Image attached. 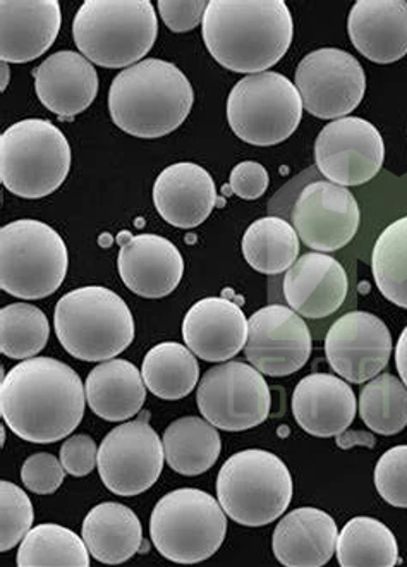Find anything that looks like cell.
Masks as SVG:
<instances>
[{"label":"cell","mask_w":407,"mask_h":567,"mask_svg":"<svg viewBox=\"0 0 407 567\" xmlns=\"http://www.w3.org/2000/svg\"><path fill=\"white\" fill-rule=\"evenodd\" d=\"M86 391L70 364L30 358L0 383V414L14 435L35 444L67 437L85 416Z\"/></svg>","instance_id":"cell-1"},{"label":"cell","mask_w":407,"mask_h":567,"mask_svg":"<svg viewBox=\"0 0 407 567\" xmlns=\"http://www.w3.org/2000/svg\"><path fill=\"white\" fill-rule=\"evenodd\" d=\"M201 30L226 70L260 74L288 54L294 23L284 0H210Z\"/></svg>","instance_id":"cell-2"},{"label":"cell","mask_w":407,"mask_h":567,"mask_svg":"<svg viewBox=\"0 0 407 567\" xmlns=\"http://www.w3.org/2000/svg\"><path fill=\"white\" fill-rule=\"evenodd\" d=\"M195 92L173 62L145 59L117 74L108 90V111L119 130L136 138H160L188 120Z\"/></svg>","instance_id":"cell-3"},{"label":"cell","mask_w":407,"mask_h":567,"mask_svg":"<svg viewBox=\"0 0 407 567\" xmlns=\"http://www.w3.org/2000/svg\"><path fill=\"white\" fill-rule=\"evenodd\" d=\"M270 215L288 220L304 246L334 254L353 243L362 224L356 196L325 179L316 165L307 167L275 193L269 202Z\"/></svg>","instance_id":"cell-4"},{"label":"cell","mask_w":407,"mask_h":567,"mask_svg":"<svg viewBox=\"0 0 407 567\" xmlns=\"http://www.w3.org/2000/svg\"><path fill=\"white\" fill-rule=\"evenodd\" d=\"M157 33V12L148 0H86L73 21L77 50L108 70L142 62Z\"/></svg>","instance_id":"cell-5"},{"label":"cell","mask_w":407,"mask_h":567,"mask_svg":"<svg viewBox=\"0 0 407 567\" xmlns=\"http://www.w3.org/2000/svg\"><path fill=\"white\" fill-rule=\"evenodd\" d=\"M55 333L62 348L81 361H108L135 341V319L126 301L111 289L86 286L59 299Z\"/></svg>","instance_id":"cell-6"},{"label":"cell","mask_w":407,"mask_h":567,"mask_svg":"<svg viewBox=\"0 0 407 567\" xmlns=\"http://www.w3.org/2000/svg\"><path fill=\"white\" fill-rule=\"evenodd\" d=\"M71 169V146L51 121L23 120L0 136V181L12 195L45 198Z\"/></svg>","instance_id":"cell-7"},{"label":"cell","mask_w":407,"mask_h":567,"mask_svg":"<svg viewBox=\"0 0 407 567\" xmlns=\"http://www.w3.org/2000/svg\"><path fill=\"white\" fill-rule=\"evenodd\" d=\"M217 498L232 522L265 526L282 518L292 501V476L281 457L262 449L236 453L217 476Z\"/></svg>","instance_id":"cell-8"},{"label":"cell","mask_w":407,"mask_h":567,"mask_svg":"<svg viewBox=\"0 0 407 567\" xmlns=\"http://www.w3.org/2000/svg\"><path fill=\"white\" fill-rule=\"evenodd\" d=\"M70 257L58 230L40 220H14L0 229V288L20 299L54 295L66 279Z\"/></svg>","instance_id":"cell-9"},{"label":"cell","mask_w":407,"mask_h":567,"mask_svg":"<svg viewBox=\"0 0 407 567\" xmlns=\"http://www.w3.org/2000/svg\"><path fill=\"white\" fill-rule=\"evenodd\" d=\"M226 511L216 497L198 488H177L164 495L152 513V542L170 563L210 559L226 540Z\"/></svg>","instance_id":"cell-10"},{"label":"cell","mask_w":407,"mask_h":567,"mask_svg":"<svg viewBox=\"0 0 407 567\" xmlns=\"http://www.w3.org/2000/svg\"><path fill=\"white\" fill-rule=\"evenodd\" d=\"M303 100L284 74L265 71L236 83L227 99V121L234 135L254 146H273L296 133Z\"/></svg>","instance_id":"cell-11"},{"label":"cell","mask_w":407,"mask_h":567,"mask_svg":"<svg viewBox=\"0 0 407 567\" xmlns=\"http://www.w3.org/2000/svg\"><path fill=\"white\" fill-rule=\"evenodd\" d=\"M201 416L217 429L242 432L269 419L272 395L253 364L227 361L208 370L197 392Z\"/></svg>","instance_id":"cell-12"},{"label":"cell","mask_w":407,"mask_h":567,"mask_svg":"<svg viewBox=\"0 0 407 567\" xmlns=\"http://www.w3.org/2000/svg\"><path fill=\"white\" fill-rule=\"evenodd\" d=\"M150 413L123 423L105 435L98 447V475L112 494L133 497L154 487L164 470V442L152 429Z\"/></svg>","instance_id":"cell-13"},{"label":"cell","mask_w":407,"mask_h":567,"mask_svg":"<svg viewBox=\"0 0 407 567\" xmlns=\"http://www.w3.org/2000/svg\"><path fill=\"white\" fill-rule=\"evenodd\" d=\"M282 305L296 311L315 327H328L347 308L356 307L349 272L328 254L303 255L284 274Z\"/></svg>","instance_id":"cell-14"},{"label":"cell","mask_w":407,"mask_h":567,"mask_svg":"<svg viewBox=\"0 0 407 567\" xmlns=\"http://www.w3.org/2000/svg\"><path fill=\"white\" fill-rule=\"evenodd\" d=\"M296 89L303 107L316 120H342L362 104L366 74L349 52L327 47L300 62Z\"/></svg>","instance_id":"cell-15"},{"label":"cell","mask_w":407,"mask_h":567,"mask_svg":"<svg viewBox=\"0 0 407 567\" xmlns=\"http://www.w3.org/2000/svg\"><path fill=\"white\" fill-rule=\"evenodd\" d=\"M316 169L344 188L366 185L380 174L385 145L380 131L362 117H342L320 131L315 142Z\"/></svg>","instance_id":"cell-16"},{"label":"cell","mask_w":407,"mask_h":567,"mask_svg":"<svg viewBox=\"0 0 407 567\" xmlns=\"http://www.w3.org/2000/svg\"><path fill=\"white\" fill-rule=\"evenodd\" d=\"M312 351V330L303 317L285 305L260 308L248 319L244 354L263 375L288 377L300 372Z\"/></svg>","instance_id":"cell-17"},{"label":"cell","mask_w":407,"mask_h":567,"mask_svg":"<svg viewBox=\"0 0 407 567\" xmlns=\"http://www.w3.org/2000/svg\"><path fill=\"white\" fill-rule=\"evenodd\" d=\"M390 354V330L368 311H347L325 336V357L331 369L351 383L369 382L380 375Z\"/></svg>","instance_id":"cell-18"},{"label":"cell","mask_w":407,"mask_h":567,"mask_svg":"<svg viewBox=\"0 0 407 567\" xmlns=\"http://www.w3.org/2000/svg\"><path fill=\"white\" fill-rule=\"evenodd\" d=\"M121 245L117 269L126 288L146 299H160L174 292L185 274V260L174 243L157 235L117 238Z\"/></svg>","instance_id":"cell-19"},{"label":"cell","mask_w":407,"mask_h":567,"mask_svg":"<svg viewBox=\"0 0 407 567\" xmlns=\"http://www.w3.org/2000/svg\"><path fill=\"white\" fill-rule=\"evenodd\" d=\"M61 21L58 0H2L0 59L6 64L35 61L54 45Z\"/></svg>","instance_id":"cell-20"},{"label":"cell","mask_w":407,"mask_h":567,"mask_svg":"<svg viewBox=\"0 0 407 567\" xmlns=\"http://www.w3.org/2000/svg\"><path fill=\"white\" fill-rule=\"evenodd\" d=\"M186 346L208 363H222L241 353L248 341V319L227 298H204L192 305L182 322Z\"/></svg>","instance_id":"cell-21"},{"label":"cell","mask_w":407,"mask_h":567,"mask_svg":"<svg viewBox=\"0 0 407 567\" xmlns=\"http://www.w3.org/2000/svg\"><path fill=\"white\" fill-rule=\"evenodd\" d=\"M357 401L349 383L331 373H312L292 394V414L313 437H337L356 419Z\"/></svg>","instance_id":"cell-22"},{"label":"cell","mask_w":407,"mask_h":567,"mask_svg":"<svg viewBox=\"0 0 407 567\" xmlns=\"http://www.w3.org/2000/svg\"><path fill=\"white\" fill-rule=\"evenodd\" d=\"M154 204L161 219L170 226L195 229L216 207V181L192 162L169 165L155 179Z\"/></svg>","instance_id":"cell-23"},{"label":"cell","mask_w":407,"mask_h":567,"mask_svg":"<svg viewBox=\"0 0 407 567\" xmlns=\"http://www.w3.org/2000/svg\"><path fill=\"white\" fill-rule=\"evenodd\" d=\"M40 102L62 121L85 112L98 93L95 65L73 50L55 52L33 71Z\"/></svg>","instance_id":"cell-24"},{"label":"cell","mask_w":407,"mask_h":567,"mask_svg":"<svg viewBox=\"0 0 407 567\" xmlns=\"http://www.w3.org/2000/svg\"><path fill=\"white\" fill-rule=\"evenodd\" d=\"M354 49L375 64H393L407 54V2L357 0L347 18Z\"/></svg>","instance_id":"cell-25"},{"label":"cell","mask_w":407,"mask_h":567,"mask_svg":"<svg viewBox=\"0 0 407 567\" xmlns=\"http://www.w3.org/2000/svg\"><path fill=\"white\" fill-rule=\"evenodd\" d=\"M337 525L325 511L301 507L291 511L273 532L272 548L285 567H322L337 547Z\"/></svg>","instance_id":"cell-26"},{"label":"cell","mask_w":407,"mask_h":567,"mask_svg":"<svg viewBox=\"0 0 407 567\" xmlns=\"http://www.w3.org/2000/svg\"><path fill=\"white\" fill-rule=\"evenodd\" d=\"M86 403L105 422H126L142 411L146 383L132 361H104L86 379Z\"/></svg>","instance_id":"cell-27"},{"label":"cell","mask_w":407,"mask_h":567,"mask_svg":"<svg viewBox=\"0 0 407 567\" xmlns=\"http://www.w3.org/2000/svg\"><path fill=\"white\" fill-rule=\"evenodd\" d=\"M83 540L98 563L111 566L127 563L142 548V523L123 504H98L83 522Z\"/></svg>","instance_id":"cell-28"},{"label":"cell","mask_w":407,"mask_h":567,"mask_svg":"<svg viewBox=\"0 0 407 567\" xmlns=\"http://www.w3.org/2000/svg\"><path fill=\"white\" fill-rule=\"evenodd\" d=\"M164 453L174 472L182 476L204 475L222 451L217 426L198 416L176 420L164 432Z\"/></svg>","instance_id":"cell-29"},{"label":"cell","mask_w":407,"mask_h":567,"mask_svg":"<svg viewBox=\"0 0 407 567\" xmlns=\"http://www.w3.org/2000/svg\"><path fill=\"white\" fill-rule=\"evenodd\" d=\"M296 229L276 215H269L248 227L242 236V257L257 272L281 276L291 269L301 251Z\"/></svg>","instance_id":"cell-30"},{"label":"cell","mask_w":407,"mask_h":567,"mask_svg":"<svg viewBox=\"0 0 407 567\" xmlns=\"http://www.w3.org/2000/svg\"><path fill=\"white\" fill-rule=\"evenodd\" d=\"M142 375L152 394L177 401L197 388L200 367L191 349L179 342H161L146 353Z\"/></svg>","instance_id":"cell-31"},{"label":"cell","mask_w":407,"mask_h":567,"mask_svg":"<svg viewBox=\"0 0 407 567\" xmlns=\"http://www.w3.org/2000/svg\"><path fill=\"white\" fill-rule=\"evenodd\" d=\"M335 553L342 567H393L399 559L394 533L384 523L366 516L346 523Z\"/></svg>","instance_id":"cell-32"},{"label":"cell","mask_w":407,"mask_h":567,"mask_svg":"<svg viewBox=\"0 0 407 567\" xmlns=\"http://www.w3.org/2000/svg\"><path fill=\"white\" fill-rule=\"evenodd\" d=\"M15 563L20 567H88L90 550L73 529L45 523L28 532Z\"/></svg>","instance_id":"cell-33"},{"label":"cell","mask_w":407,"mask_h":567,"mask_svg":"<svg viewBox=\"0 0 407 567\" xmlns=\"http://www.w3.org/2000/svg\"><path fill=\"white\" fill-rule=\"evenodd\" d=\"M372 270L384 298L407 310V215L382 230L373 246Z\"/></svg>","instance_id":"cell-34"},{"label":"cell","mask_w":407,"mask_h":567,"mask_svg":"<svg viewBox=\"0 0 407 567\" xmlns=\"http://www.w3.org/2000/svg\"><path fill=\"white\" fill-rule=\"evenodd\" d=\"M359 414L369 430L378 435H397L407 426V388L390 373L375 377L359 395Z\"/></svg>","instance_id":"cell-35"},{"label":"cell","mask_w":407,"mask_h":567,"mask_svg":"<svg viewBox=\"0 0 407 567\" xmlns=\"http://www.w3.org/2000/svg\"><path fill=\"white\" fill-rule=\"evenodd\" d=\"M51 326L40 308L12 303L0 310V351L12 360H30L45 348Z\"/></svg>","instance_id":"cell-36"},{"label":"cell","mask_w":407,"mask_h":567,"mask_svg":"<svg viewBox=\"0 0 407 567\" xmlns=\"http://www.w3.org/2000/svg\"><path fill=\"white\" fill-rule=\"evenodd\" d=\"M33 504L23 488L14 483H0V550L8 553L20 545L33 525Z\"/></svg>","instance_id":"cell-37"},{"label":"cell","mask_w":407,"mask_h":567,"mask_svg":"<svg viewBox=\"0 0 407 567\" xmlns=\"http://www.w3.org/2000/svg\"><path fill=\"white\" fill-rule=\"evenodd\" d=\"M375 487L385 503L407 509V445H396L375 466Z\"/></svg>","instance_id":"cell-38"},{"label":"cell","mask_w":407,"mask_h":567,"mask_svg":"<svg viewBox=\"0 0 407 567\" xmlns=\"http://www.w3.org/2000/svg\"><path fill=\"white\" fill-rule=\"evenodd\" d=\"M66 476V468L52 454L39 453L28 457L21 468L24 487L33 494H54Z\"/></svg>","instance_id":"cell-39"},{"label":"cell","mask_w":407,"mask_h":567,"mask_svg":"<svg viewBox=\"0 0 407 567\" xmlns=\"http://www.w3.org/2000/svg\"><path fill=\"white\" fill-rule=\"evenodd\" d=\"M207 6V0H160L158 11L170 31L186 33L204 23Z\"/></svg>","instance_id":"cell-40"},{"label":"cell","mask_w":407,"mask_h":567,"mask_svg":"<svg viewBox=\"0 0 407 567\" xmlns=\"http://www.w3.org/2000/svg\"><path fill=\"white\" fill-rule=\"evenodd\" d=\"M61 463L71 476L83 478L98 464V447L88 435H73L61 447Z\"/></svg>","instance_id":"cell-41"},{"label":"cell","mask_w":407,"mask_h":567,"mask_svg":"<svg viewBox=\"0 0 407 567\" xmlns=\"http://www.w3.org/2000/svg\"><path fill=\"white\" fill-rule=\"evenodd\" d=\"M231 192L242 199H257L265 195L270 176L265 167L258 162H241L231 173Z\"/></svg>","instance_id":"cell-42"},{"label":"cell","mask_w":407,"mask_h":567,"mask_svg":"<svg viewBox=\"0 0 407 567\" xmlns=\"http://www.w3.org/2000/svg\"><path fill=\"white\" fill-rule=\"evenodd\" d=\"M337 445L341 449H351L354 445H368V447H373L375 439H373L372 433L362 432V430H357V432H342L341 435H337Z\"/></svg>","instance_id":"cell-43"},{"label":"cell","mask_w":407,"mask_h":567,"mask_svg":"<svg viewBox=\"0 0 407 567\" xmlns=\"http://www.w3.org/2000/svg\"><path fill=\"white\" fill-rule=\"evenodd\" d=\"M396 367L399 372L400 380L406 383L407 388V326L400 333L399 341L396 348Z\"/></svg>","instance_id":"cell-44"},{"label":"cell","mask_w":407,"mask_h":567,"mask_svg":"<svg viewBox=\"0 0 407 567\" xmlns=\"http://www.w3.org/2000/svg\"><path fill=\"white\" fill-rule=\"evenodd\" d=\"M2 71H4V85H2V90H6V85H8V64L2 62Z\"/></svg>","instance_id":"cell-45"}]
</instances>
